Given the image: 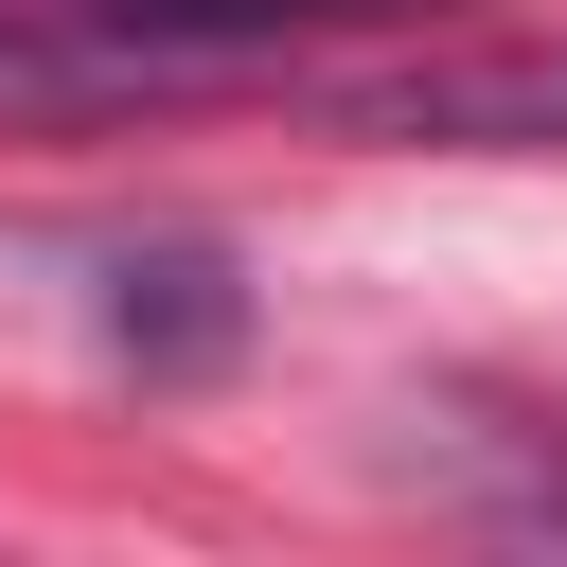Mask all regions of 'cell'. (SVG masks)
<instances>
[{"label": "cell", "instance_id": "obj_3", "mask_svg": "<svg viewBox=\"0 0 567 567\" xmlns=\"http://www.w3.org/2000/svg\"><path fill=\"white\" fill-rule=\"evenodd\" d=\"M354 124H390V142H567V53H478V71H408V89H372Z\"/></svg>", "mask_w": 567, "mask_h": 567}, {"label": "cell", "instance_id": "obj_2", "mask_svg": "<svg viewBox=\"0 0 567 567\" xmlns=\"http://www.w3.org/2000/svg\"><path fill=\"white\" fill-rule=\"evenodd\" d=\"M106 337H124L142 372H213V354L248 337L230 248H106Z\"/></svg>", "mask_w": 567, "mask_h": 567}, {"label": "cell", "instance_id": "obj_1", "mask_svg": "<svg viewBox=\"0 0 567 567\" xmlns=\"http://www.w3.org/2000/svg\"><path fill=\"white\" fill-rule=\"evenodd\" d=\"M18 18H71V35H106L177 89L213 53H266V35H319V18H408V0H18Z\"/></svg>", "mask_w": 567, "mask_h": 567}]
</instances>
